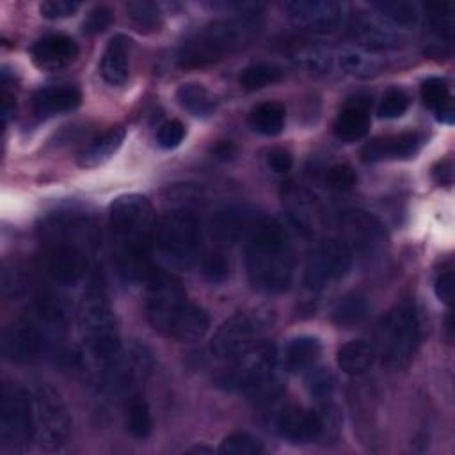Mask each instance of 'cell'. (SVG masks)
Masks as SVG:
<instances>
[{
  "label": "cell",
  "instance_id": "52a82bcc",
  "mask_svg": "<svg viewBox=\"0 0 455 455\" xmlns=\"http://www.w3.org/2000/svg\"><path fill=\"white\" fill-rule=\"evenodd\" d=\"M277 350L272 341H256L252 347L231 359L229 368L217 377V386L243 393L251 400L270 402L283 389L281 379L275 375Z\"/></svg>",
  "mask_w": 455,
  "mask_h": 455
},
{
  "label": "cell",
  "instance_id": "7dc6e473",
  "mask_svg": "<svg viewBox=\"0 0 455 455\" xmlns=\"http://www.w3.org/2000/svg\"><path fill=\"white\" fill-rule=\"evenodd\" d=\"M434 290L441 302H444L448 306L451 304V300H453V268L451 267H448L437 274Z\"/></svg>",
  "mask_w": 455,
  "mask_h": 455
},
{
  "label": "cell",
  "instance_id": "9a60e30c",
  "mask_svg": "<svg viewBox=\"0 0 455 455\" xmlns=\"http://www.w3.org/2000/svg\"><path fill=\"white\" fill-rule=\"evenodd\" d=\"M339 228L343 235L341 240L348 245L352 254L355 251L359 254L371 256L379 252L387 242L384 224L373 213L359 208L341 212Z\"/></svg>",
  "mask_w": 455,
  "mask_h": 455
},
{
  "label": "cell",
  "instance_id": "4316f807",
  "mask_svg": "<svg viewBox=\"0 0 455 455\" xmlns=\"http://www.w3.org/2000/svg\"><path fill=\"white\" fill-rule=\"evenodd\" d=\"M375 347L364 339H352L338 348L336 363L347 375H361L371 368L375 361Z\"/></svg>",
  "mask_w": 455,
  "mask_h": 455
},
{
  "label": "cell",
  "instance_id": "e0dca14e",
  "mask_svg": "<svg viewBox=\"0 0 455 455\" xmlns=\"http://www.w3.org/2000/svg\"><path fill=\"white\" fill-rule=\"evenodd\" d=\"M274 430L295 444H307L322 441V416L313 409H302L297 405H286L279 409L272 419Z\"/></svg>",
  "mask_w": 455,
  "mask_h": 455
},
{
  "label": "cell",
  "instance_id": "f546056e",
  "mask_svg": "<svg viewBox=\"0 0 455 455\" xmlns=\"http://www.w3.org/2000/svg\"><path fill=\"white\" fill-rule=\"evenodd\" d=\"M322 354L320 339L315 336H297L284 350V363L290 370L300 371L311 368Z\"/></svg>",
  "mask_w": 455,
  "mask_h": 455
},
{
  "label": "cell",
  "instance_id": "681fc988",
  "mask_svg": "<svg viewBox=\"0 0 455 455\" xmlns=\"http://www.w3.org/2000/svg\"><path fill=\"white\" fill-rule=\"evenodd\" d=\"M267 165L274 171V172H288L293 165V156L290 155V151L275 148L267 155Z\"/></svg>",
  "mask_w": 455,
  "mask_h": 455
},
{
  "label": "cell",
  "instance_id": "d6a6232c",
  "mask_svg": "<svg viewBox=\"0 0 455 455\" xmlns=\"http://www.w3.org/2000/svg\"><path fill=\"white\" fill-rule=\"evenodd\" d=\"M334 64L343 73L355 75V76H370L379 73L380 69V62L375 57L355 48H347L334 53Z\"/></svg>",
  "mask_w": 455,
  "mask_h": 455
},
{
  "label": "cell",
  "instance_id": "277c9868",
  "mask_svg": "<svg viewBox=\"0 0 455 455\" xmlns=\"http://www.w3.org/2000/svg\"><path fill=\"white\" fill-rule=\"evenodd\" d=\"M263 25V9L256 4L240 5V11L224 20H215L190 34L178 48L180 68H203L245 46Z\"/></svg>",
  "mask_w": 455,
  "mask_h": 455
},
{
  "label": "cell",
  "instance_id": "e575fe53",
  "mask_svg": "<svg viewBox=\"0 0 455 455\" xmlns=\"http://www.w3.org/2000/svg\"><path fill=\"white\" fill-rule=\"evenodd\" d=\"M126 16L132 21V25L144 34L155 32L162 25V14L156 4L139 0V2H128L126 4Z\"/></svg>",
  "mask_w": 455,
  "mask_h": 455
},
{
  "label": "cell",
  "instance_id": "30bf717a",
  "mask_svg": "<svg viewBox=\"0 0 455 455\" xmlns=\"http://www.w3.org/2000/svg\"><path fill=\"white\" fill-rule=\"evenodd\" d=\"M419 345V320L411 300L391 307L377 329L375 352L391 370H403L411 364Z\"/></svg>",
  "mask_w": 455,
  "mask_h": 455
},
{
  "label": "cell",
  "instance_id": "4dcf8cb0",
  "mask_svg": "<svg viewBox=\"0 0 455 455\" xmlns=\"http://www.w3.org/2000/svg\"><path fill=\"white\" fill-rule=\"evenodd\" d=\"M284 119H286V110L281 103L265 101V103H259L256 108H252L249 116V124L254 132L274 137L283 132Z\"/></svg>",
  "mask_w": 455,
  "mask_h": 455
},
{
  "label": "cell",
  "instance_id": "f1b7e54d",
  "mask_svg": "<svg viewBox=\"0 0 455 455\" xmlns=\"http://www.w3.org/2000/svg\"><path fill=\"white\" fill-rule=\"evenodd\" d=\"M176 100L181 108L196 117H210L217 108L215 96L203 84L196 82L181 84L176 89Z\"/></svg>",
  "mask_w": 455,
  "mask_h": 455
},
{
  "label": "cell",
  "instance_id": "d6986e66",
  "mask_svg": "<svg viewBox=\"0 0 455 455\" xmlns=\"http://www.w3.org/2000/svg\"><path fill=\"white\" fill-rule=\"evenodd\" d=\"M256 220L258 219H254L252 210H249L247 206L229 204V206L219 208L210 217V222H208L210 236L213 238L215 243L231 247L249 236Z\"/></svg>",
  "mask_w": 455,
  "mask_h": 455
},
{
  "label": "cell",
  "instance_id": "484cf974",
  "mask_svg": "<svg viewBox=\"0 0 455 455\" xmlns=\"http://www.w3.org/2000/svg\"><path fill=\"white\" fill-rule=\"evenodd\" d=\"M419 94H421L425 107H428L435 114L437 121L453 124V117H455L453 100L450 94V85L444 78L428 76L427 80L421 82Z\"/></svg>",
  "mask_w": 455,
  "mask_h": 455
},
{
  "label": "cell",
  "instance_id": "f907efd6",
  "mask_svg": "<svg viewBox=\"0 0 455 455\" xmlns=\"http://www.w3.org/2000/svg\"><path fill=\"white\" fill-rule=\"evenodd\" d=\"M432 178L437 185H451L453 183V164L450 158L437 162L432 167Z\"/></svg>",
  "mask_w": 455,
  "mask_h": 455
},
{
  "label": "cell",
  "instance_id": "4fadbf2b",
  "mask_svg": "<svg viewBox=\"0 0 455 455\" xmlns=\"http://www.w3.org/2000/svg\"><path fill=\"white\" fill-rule=\"evenodd\" d=\"M352 251L339 238L320 240L307 254L304 268V283L313 288H323L341 279L352 267Z\"/></svg>",
  "mask_w": 455,
  "mask_h": 455
},
{
  "label": "cell",
  "instance_id": "836d02e7",
  "mask_svg": "<svg viewBox=\"0 0 455 455\" xmlns=\"http://www.w3.org/2000/svg\"><path fill=\"white\" fill-rule=\"evenodd\" d=\"M126 403V430L135 439H146L153 430V418L146 400L137 393Z\"/></svg>",
  "mask_w": 455,
  "mask_h": 455
},
{
  "label": "cell",
  "instance_id": "5bb4252c",
  "mask_svg": "<svg viewBox=\"0 0 455 455\" xmlns=\"http://www.w3.org/2000/svg\"><path fill=\"white\" fill-rule=\"evenodd\" d=\"M263 329L265 322L258 313H238L215 331L210 341V352L217 359H233L252 347Z\"/></svg>",
  "mask_w": 455,
  "mask_h": 455
},
{
  "label": "cell",
  "instance_id": "d590c367",
  "mask_svg": "<svg viewBox=\"0 0 455 455\" xmlns=\"http://www.w3.org/2000/svg\"><path fill=\"white\" fill-rule=\"evenodd\" d=\"M283 78V69L272 62H258L252 66H247L240 73V85L245 91H258L270 84H275Z\"/></svg>",
  "mask_w": 455,
  "mask_h": 455
},
{
  "label": "cell",
  "instance_id": "1f68e13d",
  "mask_svg": "<svg viewBox=\"0 0 455 455\" xmlns=\"http://www.w3.org/2000/svg\"><path fill=\"white\" fill-rule=\"evenodd\" d=\"M368 315V300L357 291L343 295L332 307V322L339 327H352L361 323Z\"/></svg>",
  "mask_w": 455,
  "mask_h": 455
},
{
  "label": "cell",
  "instance_id": "83f0119b",
  "mask_svg": "<svg viewBox=\"0 0 455 455\" xmlns=\"http://www.w3.org/2000/svg\"><path fill=\"white\" fill-rule=\"evenodd\" d=\"M124 128L123 126H114L101 135H98L91 144L82 151L78 164L82 167H96L103 162H107L123 144L124 140Z\"/></svg>",
  "mask_w": 455,
  "mask_h": 455
},
{
  "label": "cell",
  "instance_id": "8992f818",
  "mask_svg": "<svg viewBox=\"0 0 455 455\" xmlns=\"http://www.w3.org/2000/svg\"><path fill=\"white\" fill-rule=\"evenodd\" d=\"M76 323L84 347L82 357H87L100 371L121 350L117 320L101 283H91L84 291L76 309Z\"/></svg>",
  "mask_w": 455,
  "mask_h": 455
},
{
  "label": "cell",
  "instance_id": "8d00e7d4",
  "mask_svg": "<svg viewBox=\"0 0 455 455\" xmlns=\"http://www.w3.org/2000/svg\"><path fill=\"white\" fill-rule=\"evenodd\" d=\"M371 7L382 16L386 18L389 23H393L395 27L400 28H407L412 27L418 21V9L414 4L411 2H403V0H395V2H373Z\"/></svg>",
  "mask_w": 455,
  "mask_h": 455
},
{
  "label": "cell",
  "instance_id": "60d3db41",
  "mask_svg": "<svg viewBox=\"0 0 455 455\" xmlns=\"http://www.w3.org/2000/svg\"><path fill=\"white\" fill-rule=\"evenodd\" d=\"M409 96L402 89H389L384 92L380 103H379V116L384 119H396L402 117L409 108Z\"/></svg>",
  "mask_w": 455,
  "mask_h": 455
},
{
  "label": "cell",
  "instance_id": "2e32d148",
  "mask_svg": "<svg viewBox=\"0 0 455 455\" xmlns=\"http://www.w3.org/2000/svg\"><path fill=\"white\" fill-rule=\"evenodd\" d=\"M288 20L302 30L325 34L341 27L343 9L331 0H293L284 4Z\"/></svg>",
  "mask_w": 455,
  "mask_h": 455
},
{
  "label": "cell",
  "instance_id": "74e56055",
  "mask_svg": "<svg viewBox=\"0 0 455 455\" xmlns=\"http://www.w3.org/2000/svg\"><path fill=\"white\" fill-rule=\"evenodd\" d=\"M217 451L222 455H261L265 446L249 432H233L222 439Z\"/></svg>",
  "mask_w": 455,
  "mask_h": 455
},
{
  "label": "cell",
  "instance_id": "816d5d0a",
  "mask_svg": "<svg viewBox=\"0 0 455 455\" xmlns=\"http://www.w3.org/2000/svg\"><path fill=\"white\" fill-rule=\"evenodd\" d=\"M213 153H215L217 158L226 160V158H231L235 155V146L231 142H220V144L215 146Z\"/></svg>",
  "mask_w": 455,
  "mask_h": 455
},
{
  "label": "cell",
  "instance_id": "3957f363",
  "mask_svg": "<svg viewBox=\"0 0 455 455\" xmlns=\"http://www.w3.org/2000/svg\"><path fill=\"white\" fill-rule=\"evenodd\" d=\"M245 270L251 284L263 293H283L290 288L295 254L286 228L274 217L254 222L245 245Z\"/></svg>",
  "mask_w": 455,
  "mask_h": 455
},
{
  "label": "cell",
  "instance_id": "d4e9b609",
  "mask_svg": "<svg viewBox=\"0 0 455 455\" xmlns=\"http://www.w3.org/2000/svg\"><path fill=\"white\" fill-rule=\"evenodd\" d=\"M352 36L366 48L371 50H386L398 46L403 37L400 32L384 27L382 23L371 20V18H355L350 23Z\"/></svg>",
  "mask_w": 455,
  "mask_h": 455
},
{
  "label": "cell",
  "instance_id": "6da1fadb",
  "mask_svg": "<svg viewBox=\"0 0 455 455\" xmlns=\"http://www.w3.org/2000/svg\"><path fill=\"white\" fill-rule=\"evenodd\" d=\"M112 258L124 281L148 279L155 236V210L140 194L117 196L108 206Z\"/></svg>",
  "mask_w": 455,
  "mask_h": 455
},
{
  "label": "cell",
  "instance_id": "5b68a950",
  "mask_svg": "<svg viewBox=\"0 0 455 455\" xmlns=\"http://www.w3.org/2000/svg\"><path fill=\"white\" fill-rule=\"evenodd\" d=\"M66 327V311L59 300L43 297L4 329L2 354L11 363H34L62 341Z\"/></svg>",
  "mask_w": 455,
  "mask_h": 455
},
{
  "label": "cell",
  "instance_id": "44dd1931",
  "mask_svg": "<svg viewBox=\"0 0 455 455\" xmlns=\"http://www.w3.org/2000/svg\"><path fill=\"white\" fill-rule=\"evenodd\" d=\"M421 135L418 132H403L396 135L375 137L364 144L361 156L364 162H382L396 158H411L421 148Z\"/></svg>",
  "mask_w": 455,
  "mask_h": 455
},
{
  "label": "cell",
  "instance_id": "c3c4849f",
  "mask_svg": "<svg viewBox=\"0 0 455 455\" xmlns=\"http://www.w3.org/2000/svg\"><path fill=\"white\" fill-rule=\"evenodd\" d=\"M2 291L5 297H18L25 291V279L18 270L12 268H4L2 272Z\"/></svg>",
  "mask_w": 455,
  "mask_h": 455
},
{
  "label": "cell",
  "instance_id": "cb8c5ba5",
  "mask_svg": "<svg viewBox=\"0 0 455 455\" xmlns=\"http://www.w3.org/2000/svg\"><path fill=\"white\" fill-rule=\"evenodd\" d=\"M82 103V94L73 85H53L44 87L34 94L32 107L41 117L64 114L75 110Z\"/></svg>",
  "mask_w": 455,
  "mask_h": 455
},
{
  "label": "cell",
  "instance_id": "8fae6325",
  "mask_svg": "<svg viewBox=\"0 0 455 455\" xmlns=\"http://www.w3.org/2000/svg\"><path fill=\"white\" fill-rule=\"evenodd\" d=\"M32 437L44 451L62 450L73 430L69 409L60 393L50 384H37L30 389Z\"/></svg>",
  "mask_w": 455,
  "mask_h": 455
},
{
  "label": "cell",
  "instance_id": "7c38bea8",
  "mask_svg": "<svg viewBox=\"0 0 455 455\" xmlns=\"http://www.w3.org/2000/svg\"><path fill=\"white\" fill-rule=\"evenodd\" d=\"M32 437L30 389L4 382L0 391V446L5 451H25Z\"/></svg>",
  "mask_w": 455,
  "mask_h": 455
},
{
  "label": "cell",
  "instance_id": "f35d334b",
  "mask_svg": "<svg viewBox=\"0 0 455 455\" xmlns=\"http://www.w3.org/2000/svg\"><path fill=\"white\" fill-rule=\"evenodd\" d=\"M307 375H306V389L311 396L318 398V400H327L334 389V377L329 371V368H315V364L311 368H307Z\"/></svg>",
  "mask_w": 455,
  "mask_h": 455
},
{
  "label": "cell",
  "instance_id": "b9f144b4",
  "mask_svg": "<svg viewBox=\"0 0 455 455\" xmlns=\"http://www.w3.org/2000/svg\"><path fill=\"white\" fill-rule=\"evenodd\" d=\"M357 174L348 164H334L325 171V185L336 192H348L355 187Z\"/></svg>",
  "mask_w": 455,
  "mask_h": 455
},
{
  "label": "cell",
  "instance_id": "ac0fdd59",
  "mask_svg": "<svg viewBox=\"0 0 455 455\" xmlns=\"http://www.w3.org/2000/svg\"><path fill=\"white\" fill-rule=\"evenodd\" d=\"M283 206L290 222L302 235H315L323 224V210L318 199L304 187L286 183L281 190Z\"/></svg>",
  "mask_w": 455,
  "mask_h": 455
},
{
  "label": "cell",
  "instance_id": "ee69618b",
  "mask_svg": "<svg viewBox=\"0 0 455 455\" xmlns=\"http://www.w3.org/2000/svg\"><path fill=\"white\" fill-rule=\"evenodd\" d=\"M80 9V2L73 0H44L39 4V12L46 20H62L73 16Z\"/></svg>",
  "mask_w": 455,
  "mask_h": 455
},
{
  "label": "cell",
  "instance_id": "ab89813d",
  "mask_svg": "<svg viewBox=\"0 0 455 455\" xmlns=\"http://www.w3.org/2000/svg\"><path fill=\"white\" fill-rule=\"evenodd\" d=\"M432 28L444 39H453V5L451 4H427Z\"/></svg>",
  "mask_w": 455,
  "mask_h": 455
},
{
  "label": "cell",
  "instance_id": "f6af8a7d",
  "mask_svg": "<svg viewBox=\"0 0 455 455\" xmlns=\"http://www.w3.org/2000/svg\"><path fill=\"white\" fill-rule=\"evenodd\" d=\"M203 274H204V277H206L210 283L220 284V283H224V281L228 279V275H229V263H228V259H226L222 254H219V252L208 254V256L204 258V261H203Z\"/></svg>",
  "mask_w": 455,
  "mask_h": 455
},
{
  "label": "cell",
  "instance_id": "9c48e42d",
  "mask_svg": "<svg viewBox=\"0 0 455 455\" xmlns=\"http://www.w3.org/2000/svg\"><path fill=\"white\" fill-rule=\"evenodd\" d=\"M153 247L167 267L188 270L197 261L201 251L197 217L185 208L164 213L155 226Z\"/></svg>",
  "mask_w": 455,
  "mask_h": 455
},
{
  "label": "cell",
  "instance_id": "7bdbcfd3",
  "mask_svg": "<svg viewBox=\"0 0 455 455\" xmlns=\"http://www.w3.org/2000/svg\"><path fill=\"white\" fill-rule=\"evenodd\" d=\"M185 133H187L185 124L178 119H171V121H165L164 124H160V128L156 132V142L164 149H174L183 142Z\"/></svg>",
  "mask_w": 455,
  "mask_h": 455
},
{
  "label": "cell",
  "instance_id": "7a4b0ae2",
  "mask_svg": "<svg viewBox=\"0 0 455 455\" xmlns=\"http://www.w3.org/2000/svg\"><path fill=\"white\" fill-rule=\"evenodd\" d=\"M146 281V316L155 331L181 343L197 341L208 332L206 311L188 302L181 281L172 272L153 268Z\"/></svg>",
  "mask_w": 455,
  "mask_h": 455
},
{
  "label": "cell",
  "instance_id": "ffe728a7",
  "mask_svg": "<svg viewBox=\"0 0 455 455\" xmlns=\"http://www.w3.org/2000/svg\"><path fill=\"white\" fill-rule=\"evenodd\" d=\"M30 55L39 69L57 71L76 60L78 44L69 36L50 34L32 44Z\"/></svg>",
  "mask_w": 455,
  "mask_h": 455
},
{
  "label": "cell",
  "instance_id": "603a6c76",
  "mask_svg": "<svg viewBox=\"0 0 455 455\" xmlns=\"http://www.w3.org/2000/svg\"><path fill=\"white\" fill-rule=\"evenodd\" d=\"M133 41L124 34H116L107 43L100 59V75L110 85H123L130 76Z\"/></svg>",
  "mask_w": 455,
  "mask_h": 455
},
{
  "label": "cell",
  "instance_id": "bcb514c9",
  "mask_svg": "<svg viewBox=\"0 0 455 455\" xmlns=\"http://www.w3.org/2000/svg\"><path fill=\"white\" fill-rule=\"evenodd\" d=\"M112 11L105 5H98L92 11H89L87 18L84 20L82 30L89 36H96L100 32H103L105 28H108V25L112 23Z\"/></svg>",
  "mask_w": 455,
  "mask_h": 455
},
{
  "label": "cell",
  "instance_id": "7402d4cb",
  "mask_svg": "<svg viewBox=\"0 0 455 455\" xmlns=\"http://www.w3.org/2000/svg\"><path fill=\"white\" fill-rule=\"evenodd\" d=\"M370 105L368 96L350 98L338 112L332 124V132L339 140L355 142L363 139L370 130Z\"/></svg>",
  "mask_w": 455,
  "mask_h": 455
},
{
  "label": "cell",
  "instance_id": "ba28073f",
  "mask_svg": "<svg viewBox=\"0 0 455 455\" xmlns=\"http://www.w3.org/2000/svg\"><path fill=\"white\" fill-rule=\"evenodd\" d=\"M153 354L142 343H132L98 371V398L107 405L128 402L153 371Z\"/></svg>",
  "mask_w": 455,
  "mask_h": 455
}]
</instances>
